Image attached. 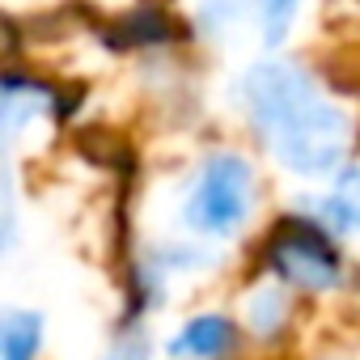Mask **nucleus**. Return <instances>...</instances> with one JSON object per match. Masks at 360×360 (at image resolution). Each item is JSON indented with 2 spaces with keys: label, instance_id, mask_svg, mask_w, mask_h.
Wrapping results in <instances>:
<instances>
[{
  "label": "nucleus",
  "instance_id": "20e7f679",
  "mask_svg": "<svg viewBox=\"0 0 360 360\" xmlns=\"http://www.w3.org/2000/svg\"><path fill=\"white\" fill-rule=\"evenodd\" d=\"M238 339L242 335H238L233 318L200 314V318H191L183 330L169 339V356L174 360H183V356H191V360H225V356L238 352Z\"/></svg>",
  "mask_w": 360,
  "mask_h": 360
},
{
  "label": "nucleus",
  "instance_id": "1a4fd4ad",
  "mask_svg": "<svg viewBox=\"0 0 360 360\" xmlns=\"http://www.w3.org/2000/svg\"><path fill=\"white\" fill-rule=\"evenodd\" d=\"M106 360H148V339L144 335H127V339H119L110 347Z\"/></svg>",
  "mask_w": 360,
  "mask_h": 360
},
{
  "label": "nucleus",
  "instance_id": "7ed1b4c3",
  "mask_svg": "<svg viewBox=\"0 0 360 360\" xmlns=\"http://www.w3.org/2000/svg\"><path fill=\"white\" fill-rule=\"evenodd\" d=\"M263 263L280 280H288L305 292H330L343 276L335 242L314 221H297V217H284L271 229V238L263 246Z\"/></svg>",
  "mask_w": 360,
  "mask_h": 360
},
{
  "label": "nucleus",
  "instance_id": "f257e3e1",
  "mask_svg": "<svg viewBox=\"0 0 360 360\" xmlns=\"http://www.w3.org/2000/svg\"><path fill=\"white\" fill-rule=\"evenodd\" d=\"M242 102L263 144L297 174H330L347 157L352 123L326 106L314 81L284 60L255 64L242 77Z\"/></svg>",
  "mask_w": 360,
  "mask_h": 360
},
{
  "label": "nucleus",
  "instance_id": "39448f33",
  "mask_svg": "<svg viewBox=\"0 0 360 360\" xmlns=\"http://www.w3.org/2000/svg\"><path fill=\"white\" fill-rule=\"evenodd\" d=\"M169 39H174V22L157 5H144V9L127 13L123 22H115L106 30V47H115V51H127V47H161Z\"/></svg>",
  "mask_w": 360,
  "mask_h": 360
},
{
  "label": "nucleus",
  "instance_id": "6e6552de",
  "mask_svg": "<svg viewBox=\"0 0 360 360\" xmlns=\"http://www.w3.org/2000/svg\"><path fill=\"white\" fill-rule=\"evenodd\" d=\"M301 0H259V18H263V43L267 47H280L288 26H292V13H297Z\"/></svg>",
  "mask_w": 360,
  "mask_h": 360
},
{
  "label": "nucleus",
  "instance_id": "423d86ee",
  "mask_svg": "<svg viewBox=\"0 0 360 360\" xmlns=\"http://www.w3.org/2000/svg\"><path fill=\"white\" fill-rule=\"evenodd\" d=\"M43 347V318L30 309H13L0 326V360H34Z\"/></svg>",
  "mask_w": 360,
  "mask_h": 360
},
{
  "label": "nucleus",
  "instance_id": "f03ea898",
  "mask_svg": "<svg viewBox=\"0 0 360 360\" xmlns=\"http://www.w3.org/2000/svg\"><path fill=\"white\" fill-rule=\"evenodd\" d=\"M250 187H255V174L238 153L208 157L195 178V191L187 200V225L208 238L233 233L250 212Z\"/></svg>",
  "mask_w": 360,
  "mask_h": 360
},
{
  "label": "nucleus",
  "instance_id": "0eeeda50",
  "mask_svg": "<svg viewBox=\"0 0 360 360\" xmlns=\"http://www.w3.org/2000/svg\"><path fill=\"white\" fill-rule=\"evenodd\" d=\"M284 318H288V297L280 292V288H263L255 301H250V326L267 339V335H276L280 326H284Z\"/></svg>",
  "mask_w": 360,
  "mask_h": 360
}]
</instances>
